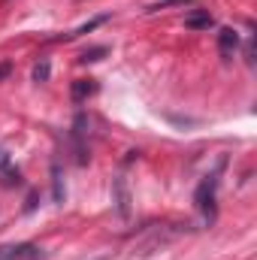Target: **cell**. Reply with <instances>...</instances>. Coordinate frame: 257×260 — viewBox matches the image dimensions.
Wrapping results in <instances>:
<instances>
[{
  "label": "cell",
  "instance_id": "obj_1",
  "mask_svg": "<svg viewBox=\"0 0 257 260\" xmlns=\"http://www.w3.org/2000/svg\"><path fill=\"white\" fill-rule=\"evenodd\" d=\"M215 191H218V173L206 176V179L200 182L197 194H194V203H197V209L203 212V218H206V221H212V218H215Z\"/></svg>",
  "mask_w": 257,
  "mask_h": 260
},
{
  "label": "cell",
  "instance_id": "obj_2",
  "mask_svg": "<svg viewBox=\"0 0 257 260\" xmlns=\"http://www.w3.org/2000/svg\"><path fill=\"white\" fill-rule=\"evenodd\" d=\"M112 203H115L118 218L127 221L130 212H133V197H130V185H127V176H124V173H118L115 182H112Z\"/></svg>",
  "mask_w": 257,
  "mask_h": 260
},
{
  "label": "cell",
  "instance_id": "obj_3",
  "mask_svg": "<svg viewBox=\"0 0 257 260\" xmlns=\"http://www.w3.org/2000/svg\"><path fill=\"white\" fill-rule=\"evenodd\" d=\"M85 136H88V118H85V112H79L76 121H73V142H76V160H79V164H88Z\"/></svg>",
  "mask_w": 257,
  "mask_h": 260
},
{
  "label": "cell",
  "instance_id": "obj_4",
  "mask_svg": "<svg viewBox=\"0 0 257 260\" xmlns=\"http://www.w3.org/2000/svg\"><path fill=\"white\" fill-rule=\"evenodd\" d=\"M43 257V251L37 245H3L0 248V260H37Z\"/></svg>",
  "mask_w": 257,
  "mask_h": 260
},
{
  "label": "cell",
  "instance_id": "obj_5",
  "mask_svg": "<svg viewBox=\"0 0 257 260\" xmlns=\"http://www.w3.org/2000/svg\"><path fill=\"white\" fill-rule=\"evenodd\" d=\"M239 49V34L233 30V27H221L218 30V52H221V58H233V52Z\"/></svg>",
  "mask_w": 257,
  "mask_h": 260
},
{
  "label": "cell",
  "instance_id": "obj_6",
  "mask_svg": "<svg viewBox=\"0 0 257 260\" xmlns=\"http://www.w3.org/2000/svg\"><path fill=\"white\" fill-rule=\"evenodd\" d=\"M94 91H97L94 79H76V82H73V88H70V97H73V103H85Z\"/></svg>",
  "mask_w": 257,
  "mask_h": 260
},
{
  "label": "cell",
  "instance_id": "obj_7",
  "mask_svg": "<svg viewBox=\"0 0 257 260\" xmlns=\"http://www.w3.org/2000/svg\"><path fill=\"white\" fill-rule=\"evenodd\" d=\"M185 27H191V30H209V27H215V18L206 9H200V12H191L185 18Z\"/></svg>",
  "mask_w": 257,
  "mask_h": 260
},
{
  "label": "cell",
  "instance_id": "obj_8",
  "mask_svg": "<svg viewBox=\"0 0 257 260\" xmlns=\"http://www.w3.org/2000/svg\"><path fill=\"white\" fill-rule=\"evenodd\" d=\"M52 194H55V203H64V176H61V164H52Z\"/></svg>",
  "mask_w": 257,
  "mask_h": 260
},
{
  "label": "cell",
  "instance_id": "obj_9",
  "mask_svg": "<svg viewBox=\"0 0 257 260\" xmlns=\"http://www.w3.org/2000/svg\"><path fill=\"white\" fill-rule=\"evenodd\" d=\"M49 76H52V64L46 58L37 61V67H34V82H49Z\"/></svg>",
  "mask_w": 257,
  "mask_h": 260
},
{
  "label": "cell",
  "instance_id": "obj_10",
  "mask_svg": "<svg viewBox=\"0 0 257 260\" xmlns=\"http://www.w3.org/2000/svg\"><path fill=\"white\" fill-rule=\"evenodd\" d=\"M194 0H160V3H151L148 6V12H157V9H167V6H188Z\"/></svg>",
  "mask_w": 257,
  "mask_h": 260
},
{
  "label": "cell",
  "instance_id": "obj_11",
  "mask_svg": "<svg viewBox=\"0 0 257 260\" xmlns=\"http://www.w3.org/2000/svg\"><path fill=\"white\" fill-rule=\"evenodd\" d=\"M100 55H106V49H103V46H100V49H91V52H82V58H79V61H82V64H88V61H97Z\"/></svg>",
  "mask_w": 257,
  "mask_h": 260
},
{
  "label": "cell",
  "instance_id": "obj_12",
  "mask_svg": "<svg viewBox=\"0 0 257 260\" xmlns=\"http://www.w3.org/2000/svg\"><path fill=\"white\" fill-rule=\"evenodd\" d=\"M12 73V64H0V79H6Z\"/></svg>",
  "mask_w": 257,
  "mask_h": 260
}]
</instances>
